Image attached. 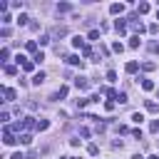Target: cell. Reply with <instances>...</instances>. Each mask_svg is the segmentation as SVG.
Segmentation results:
<instances>
[{
    "label": "cell",
    "mask_w": 159,
    "mask_h": 159,
    "mask_svg": "<svg viewBox=\"0 0 159 159\" xmlns=\"http://www.w3.org/2000/svg\"><path fill=\"white\" fill-rule=\"evenodd\" d=\"M132 159H144V157H142V154H134V157H132Z\"/></svg>",
    "instance_id": "obj_37"
},
{
    "label": "cell",
    "mask_w": 159,
    "mask_h": 159,
    "mask_svg": "<svg viewBox=\"0 0 159 159\" xmlns=\"http://www.w3.org/2000/svg\"><path fill=\"white\" fill-rule=\"evenodd\" d=\"M17 139H20V144H25V147H28V144H32V134H28V132H23Z\"/></svg>",
    "instance_id": "obj_4"
},
{
    "label": "cell",
    "mask_w": 159,
    "mask_h": 159,
    "mask_svg": "<svg viewBox=\"0 0 159 159\" xmlns=\"http://www.w3.org/2000/svg\"><path fill=\"white\" fill-rule=\"evenodd\" d=\"M142 67H144V70H147V72H152V70H154V67H157V65H154V62H144V65H142Z\"/></svg>",
    "instance_id": "obj_33"
},
{
    "label": "cell",
    "mask_w": 159,
    "mask_h": 159,
    "mask_svg": "<svg viewBox=\"0 0 159 159\" xmlns=\"http://www.w3.org/2000/svg\"><path fill=\"white\" fill-rule=\"evenodd\" d=\"M132 119H134L137 124H142V119H144V114H142V112H134V114H132Z\"/></svg>",
    "instance_id": "obj_20"
},
{
    "label": "cell",
    "mask_w": 159,
    "mask_h": 159,
    "mask_svg": "<svg viewBox=\"0 0 159 159\" xmlns=\"http://www.w3.org/2000/svg\"><path fill=\"white\" fill-rule=\"evenodd\" d=\"M23 70H25V72H32V70H35V62H30V60H28V62L23 65Z\"/></svg>",
    "instance_id": "obj_26"
},
{
    "label": "cell",
    "mask_w": 159,
    "mask_h": 159,
    "mask_svg": "<svg viewBox=\"0 0 159 159\" xmlns=\"http://www.w3.org/2000/svg\"><path fill=\"white\" fill-rule=\"evenodd\" d=\"M114 30H117V32H124V30H127V23H124V20H117V23H114Z\"/></svg>",
    "instance_id": "obj_9"
},
{
    "label": "cell",
    "mask_w": 159,
    "mask_h": 159,
    "mask_svg": "<svg viewBox=\"0 0 159 159\" xmlns=\"http://www.w3.org/2000/svg\"><path fill=\"white\" fill-rule=\"evenodd\" d=\"M28 20H30L28 15H23V13H20V15H17V25H28Z\"/></svg>",
    "instance_id": "obj_19"
},
{
    "label": "cell",
    "mask_w": 159,
    "mask_h": 159,
    "mask_svg": "<svg viewBox=\"0 0 159 159\" xmlns=\"http://www.w3.org/2000/svg\"><path fill=\"white\" fill-rule=\"evenodd\" d=\"M5 75H17V67L15 65H5Z\"/></svg>",
    "instance_id": "obj_22"
},
{
    "label": "cell",
    "mask_w": 159,
    "mask_h": 159,
    "mask_svg": "<svg viewBox=\"0 0 159 159\" xmlns=\"http://www.w3.org/2000/svg\"><path fill=\"white\" fill-rule=\"evenodd\" d=\"M37 122H32V117H25L23 119V129H30V127H35Z\"/></svg>",
    "instance_id": "obj_13"
},
{
    "label": "cell",
    "mask_w": 159,
    "mask_h": 159,
    "mask_svg": "<svg viewBox=\"0 0 159 159\" xmlns=\"http://www.w3.org/2000/svg\"><path fill=\"white\" fill-rule=\"evenodd\" d=\"M137 67H139V65H137V62H127V67H124V70H127V72H129V75H132V72H137Z\"/></svg>",
    "instance_id": "obj_21"
},
{
    "label": "cell",
    "mask_w": 159,
    "mask_h": 159,
    "mask_svg": "<svg viewBox=\"0 0 159 159\" xmlns=\"http://www.w3.org/2000/svg\"><path fill=\"white\" fill-rule=\"evenodd\" d=\"M3 94H5V99H8V102L17 97V94H15V90H10V87H3Z\"/></svg>",
    "instance_id": "obj_5"
},
{
    "label": "cell",
    "mask_w": 159,
    "mask_h": 159,
    "mask_svg": "<svg viewBox=\"0 0 159 159\" xmlns=\"http://www.w3.org/2000/svg\"><path fill=\"white\" fill-rule=\"evenodd\" d=\"M87 152H90L92 157H97V154H99V147H97V144H90V147H87Z\"/></svg>",
    "instance_id": "obj_23"
},
{
    "label": "cell",
    "mask_w": 159,
    "mask_h": 159,
    "mask_svg": "<svg viewBox=\"0 0 159 159\" xmlns=\"http://www.w3.org/2000/svg\"><path fill=\"white\" fill-rule=\"evenodd\" d=\"M43 60H45V52H43V50H40V52H35V57H32V62H35V65H40Z\"/></svg>",
    "instance_id": "obj_15"
},
{
    "label": "cell",
    "mask_w": 159,
    "mask_h": 159,
    "mask_svg": "<svg viewBox=\"0 0 159 159\" xmlns=\"http://www.w3.org/2000/svg\"><path fill=\"white\" fill-rule=\"evenodd\" d=\"M109 13H112V15H122V13H124V5H122V3H112V5H109Z\"/></svg>",
    "instance_id": "obj_3"
},
{
    "label": "cell",
    "mask_w": 159,
    "mask_h": 159,
    "mask_svg": "<svg viewBox=\"0 0 159 159\" xmlns=\"http://www.w3.org/2000/svg\"><path fill=\"white\" fill-rule=\"evenodd\" d=\"M60 159H70V157H60Z\"/></svg>",
    "instance_id": "obj_39"
},
{
    "label": "cell",
    "mask_w": 159,
    "mask_h": 159,
    "mask_svg": "<svg viewBox=\"0 0 159 159\" xmlns=\"http://www.w3.org/2000/svg\"><path fill=\"white\" fill-rule=\"evenodd\" d=\"M0 57H3V62H8V57H10V50H8V47H3V50H0Z\"/></svg>",
    "instance_id": "obj_24"
},
{
    "label": "cell",
    "mask_w": 159,
    "mask_h": 159,
    "mask_svg": "<svg viewBox=\"0 0 159 159\" xmlns=\"http://www.w3.org/2000/svg\"><path fill=\"white\" fill-rule=\"evenodd\" d=\"M67 65H80V67H82V60H80L77 55H70L67 57Z\"/></svg>",
    "instance_id": "obj_8"
},
{
    "label": "cell",
    "mask_w": 159,
    "mask_h": 159,
    "mask_svg": "<svg viewBox=\"0 0 159 159\" xmlns=\"http://www.w3.org/2000/svg\"><path fill=\"white\" fill-rule=\"evenodd\" d=\"M112 50H114V52H124V45H122V43H114Z\"/></svg>",
    "instance_id": "obj_28"
},
{
    "label": "cell",
    "mask_w": 159,
    "mask_h": 159,
    "mask_svg": "<svg viewBox=\"0 0 159 159\" xmlns=\"http://www.w3.org/2000/svg\"><path fill=\"white\" fill-rule=\"evenodd\" d=\"M87 40H99V30H90V35H87Z\"/></svg>",
    "instance_id": "obj_27"
},
{
    "label": "cell",
    "mask_w": 159,
    "mask_h": 159,
    "mask_svg": "<svg viewBox=\"0 0 159 159\" xmlns=\"http://www.w3.org/2000/svg\"><path fill=\"white\" fill-rule=\"evenodd\" d=\"M137 13H139V15H144V13H149V5H147V3H139V5H137Z\"/></svg>",
    "instance_id": "obj_16"
},
{
    "label": "cell",
    "mask_w": 159,
    "mask_h": 159,
    "mask_svg": "<svg viewBox=\"0 0 159 159\" xmlns=\"http://www.w3.org/2000/svg\"><path fill=\"white\" fill-rule=\"evenodd\" d=\"M149 129H152V132H154V134H157V132H159V119H152V124H149Z\"/></svg>",
    "instance_id": "obj_25"
},
{
    "label": "cell",
    "mask_w": 159,
    "mask_h": 159,
    "mask_svg": "<svg viewBox=\"0 0 159 159\" xmlns=\"http://www.w3.org/2000/svg\"><path fill=\"white\" fill-rule=\"evenodd\" d=\"M47 127H50V122H47V119H40V122L35 124V129H37V132H45Z\"/></svg>",
    "instance_id": "obj_6"
},
{
    "label": "cell",
    "mask_w": 159,
    "mask_h": 159,
    "mask_svg": "<svg viewBox=\"0 0 159 159\" xmlns=\"http://www.w3.org/2000/svg\"><path fill=\"white\" fill-rule=\"evenodd\" d=\"M10 159H25V154H23V152H15V154H13Z\"/></svg>",
    "instance_id": "obj_36"
},
{
    "label": "cell",
    "mask_w": 159,
    "mask_h": 159,
    "mask_svg": "<svg viewBox=\"0 0 159 159\" xmlns=\"http://www.w3.org/2000/svg\"><path fill=\"white\" fill-rule=\"evenodd\" d=\"M142 45V40H139V35H134V37H129V47L134 50V47H139Z\"/></svg>",
    "instance_id": "obj_10"
},
{
    "label": "cell",
    "mask_w": 159,
    "mask_h": 159,
    "mask_svg": "<svg viewBox=\"0 0 159 159\" xmlns=\"http://www.w3.org/2000/svg\"><path fill=\"white\" fill-rule=\"evenodd\" d=\"M25 47H28V50H30V52H35V50H37V43H35V40H30V43H28V45H25Z\"/></svg>",
    "instance_id": "obj_30"
},
{
    "label": "cell",
    "mask_w": 159,
    "mask_h": 159,
    "mask_svg": "<svg viewBox=\"0 0 159 159\" xmlns=\"http://www.w3.org/2000/svg\"><path fill=\"white\" fill-rule=\"evenodd\" d=\"M142 90H154V82H152V80H142Z\"/></svg>",
    "instance_id": "obj_17"
},
{
    "label": "cell",
    "mask_w": 159,
    "mask_h": 159,
    "mask_svg": "<svg viewBox=\"0 0 159 159\" xmlns=\"http://www.w3.org/2000/svg\"><path fill=\"white\" fill-rule=\"evenodd\" d=\"M149 32H152V35H157V32H159V25H154V23H152V25H149Z\"/></svg>",
    "instance_id": "obj_34"
},
{
    "label": "cell",
    "mask_w": 159,
    "mask_h": 159,
    "mask_svg": "<svg viewBox=\"0 0 159 159\" xmlns=\"http://www.w3.org/2000/svg\"><path fill=\"white\" fill-rule=\"evenodd\" d=\"M3 142H5V144H8V147H10V144H15V142H17V139H15V134H13V132H10V129H8V127H5V132H3Z\"/></svg>",
    "instance_id": "obj_2"
},
{
    "label": "cell",
    "mask_w": 159,
    "mask_h": 159,
    "mask_svg": "<svg viewBox=\"0 0 159 159\" xmlns=\"http://www.w3.org/2000/svg\"><path fill=\"white\" fill-rule=\"evenodd\" d=\"M149 159H159V154H152V157H149Z\"/></svg>",
    "instance_id": "obj_38"
},
{
    "label": "cell",
    "mask_w": 159,
    "mask_h": 159,
    "mask_svg": "<svg viewBox=\"0 0 159 159\" xmlns=\"http://www.w3.org/2000/svg\"><path fill=\"white\" fill-rule=\"evenodd\" d=\"M43 82H45V75H43V72H37V75L32 77V85H43Z\"/></svg>",
    "instance_id": "obj_14"
},
{
    "label": "cell",
    "mask_w": 159,
    "mask_h": 159,
    "mask_svg": "<svg viewBox=\"0 0 159 159\" xmlns=\"http://www.w3.org/2000/svg\"><path fill=\"white\" fill-rule=\"evenodd\" d=\"M105 109H107V112H112V109H114V102H112V99H107V102H105Z\"/></svg>",
    "instance_id": "obj_31"
},
{
    "label": "cell",
    "mask_w": 159,
    "mask_h": 159,
    "mask_svg": "<svg viewBox=\"0 0 159 159\" xmlns=\"http://www.w3.org/2000/svg\"><path fill=\"white\" fill-rule=\"evenodd\" d=\"M60 97H67V87H60V90L52 94V99H60Z\"/></svg>",
    "instance_id": "obj_12"
},
{
    "label": "cell",
    "mask_w": 159,
    "mask_h": 159,
    "mask_svg": "<svg viewBox=\"0 0 159 159\" xmlns=\"http://www.w3.org/2000/svg\"><path fill=\"white\" fill-rule=\"evenodd\" d=\"M75 87H77L80 92L90 90V80H87V77H75Z\"/></svg>",
    "instance_id": "obj_1"
},
{
    "label": "cell",
    "mask_w": 159,
    "mask_h": 159,
    "mask_svg": "<svg viewBox=\"0 0 159 159\" xmlns=\"http://www.w3.org/2000/svg\"><path fill=\"white\" fill-rule=\"evenodd\" d=\"M117 102H122V105H124V102H127V94H124V92H119V94H117Z\"/></svg>",
    "instance_id": "obj_32"
},
{
    "label": "cell",
    "mask_w": 159,
    "mask_h": 159,
    "mask_svg": "<svg viewBox=\"0 0 159 159\" xmlns=\"http://www.w3.org/2000/svg\"><path fill=\"white\" fill-rule=\"evenodd\" d=\"M144 107H147L149 112H154V114L159 112V105H157V102H152V99H147V105H144Z\"/></svg>",
    "instance_id": "obj_7"
},
{
    "label": "cell",
    "mask_w": 159,
    "mask_h": 159,
    "mask_svg": "<svg viewBox=\"0 0 159 159\" xmlns=\"http://www.w3.org/2000/svg\"><path fill=\"white\" fill-rule=\"evenodd\" d=\"M107 80H109V82H117V72L109 70V72H107Z\"/></svg>",
    "instance_id": "obj_29"
},
{
    "label": "cell",
    "mask_w": 159,
    "mask_h": 159,
    "mask_svg": "<svg viewBox=\"0 0 159 159\" xmlns=\"http://www.w3.org/2000/svg\"><path fill=\"white\" fill-rule=\"evenodd\" d=\"M82 55H85V57H92V50H90V47L85 45V47H82Z\"/></svg>",
    "instance_id": "obj_35"
},
{
    "label": "cell",
    "mask_w": 159,
    "mask_h": 159,
    "mask_svg": "<svg viewBox=\"0 0 159 159\" xmlns=\"http://www.w3.org/2000/svg\"><path fill=\"white\" fill-rule=\"evenodd\" d=\"M72 45H75V47H85V40L77 35V37H72Z\"/></svg>",
    "instance_id": "obj_18"
},
{
    "label": "cell",
    "mask_w": 159,
    "mask_h": 159,
    "mask_svg": "<svg viewBox=\"0 0 159 159\" xmlns=\"http://www.w3.org/2000/svg\"><path fill=\"white\" fill-rule=\"evenodd\" d=\"M70 10H72L70 3H60V5H57V13H70Z\"/></svg>",
    "instance_id": "obj_11"
}]
</instances>
